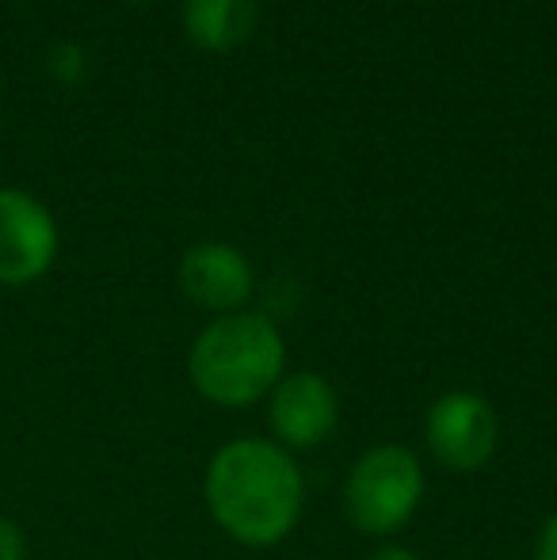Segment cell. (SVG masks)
Wrapping results in <instances>:
<instances>
[{"mask_svg":"<svg viewBox=\"0 0 557 560\" xmlns=\"http://www.w3.org/2000/svg\"><path fill=\"white\" fill-rule=\"evenodd\" d=\"M202 500L230 541L245 549H271L302 523L305 477L294 454L271 439H230L210 454Z\"/></svg>","mask_w":557,"mask_h":560,"instance_id":"6da1fadb","label":"cell"},{"mask_svg":"<svg viewBox=\"0 0 557 560\" xmlns=\"http://www.w3.org/2000/svg\"><path fill=\"white\" fill-rule=\"evenodd\" d=\"M287 374V343L268 313L214 317L187 351V382L214 408H253Z\"/></svg>","mask_w":557,"mask_h":560,"instance_id":"7a4b0ae2","label":"cell"},{"mask_svg":"<svg viewBox=\"0 0 557 560\" xmlns=\"http://www.w3.org/2000/svg\"><path fill=\"white\" fill-rule=\"evenodd\" d=\"M423 465L409 446L379 443L356 457L344 477V515L367 538H394L423 503Z\"/></svg>","mask_w":557,"mask_h":560,"instance_id":"3957f363","label":"cell"},{"mask_svg":"<svg viewBox=\"0 0 557 560\" xmlns=\"http://www.w3.org/2000/svg\"><path fill=\"white\" fill-rule=\"evenodd\" d=\"M423 443L439 469L481 472L500 450V416L474 389H446L423 412Z\"/></svg>","mask_w":557,"mask_h":560,"instance_id":"277c9868","label":"cell"},{"mask_svg":"<svg viewBox=\"0 0 557 560\" xmlns=\"http://www.w3.org/2000/svg\"><path fill=\"white\" fill-rule=\"evenodd\" d=\"M271 443L282 450H317L340 428V393L317 370H287L268 393Z\"/></svg>","mask_w":557,"mask_h":560,"instance_id":"5b68a950","label":"cell"},{"mask_svg":"<svg viewBox=\"0 0 557 560\" xmlns=\"http://www.w3.org/2000/svg\"><path fill=\"white\" fill-rule=\"evenodd\" d=\"M58 259V222L20 187H0V287H27Z\"/></svg>","mask_w":557,"mask_h":560,"instance_id":"8992f818","label":"cell"},{"mask_svg":"<svg viewBox=\"0 0 557 560\" xmlns=\"http://www.w3.org/2000/svg\"><path fill=\"white\" fill-rule=\"evenodd\" d=\"M179 290L192 305L225 317L248 310L256 294V271L241 248L225 241H202L179 259Z\"/></svg>","mask_w":557,"mask_h":560,"instance_id":"52a82bcc","label":"cell"},{"mask_svg":"<svg viewBox=\"0 0 557 560\" xmlns=\"http://www.w3.org/2000/svg\"><path fill=\"white\" fill-rule=\"evenodd\" d=\"M260 27V0H184V31L199 50L225 54Z\"/></svg>","mask_w":557,"mask_h":560,"instance_id":"ba28073f","label":"cell"},{"mask_svg":"<svg viewBox=\"0 0 557 560\" xmlns=\"http://www.w3.org/2000/svg\"><path fill=\"white\" fill-rule=\"evenodd\" d=\"M46 69H50V77H58L61 84H77L84 77V50L73 43L50 46V54H46Z\"/></svg>","mask_w":557,"mask_h":560,"instance_id":"9c48e42d","label":"cell"},{"mask_svg":"<svg viewBox=\"0 0 557 560\" xmlns=\"http://www.w3.org/2000/svg\"><path fill=\"white\" fill-rule=\"evenodd\" d=\"M0 560H27V538L12 518H0Z\"/></svg>","mask_w":557,"mask_h":560,"instance_id":"30bf717a","label":"cell"},{"mask_svg":"<svg viewBox=\"0 0 557 560\" xmlns=\"http://www.w3.org/2000/svg\"><path fill=\"white\" fill-rule=\"evenodd\" d=\"M535 560H557V511L538 526V538H535Z\"/></svg>","mask_w":557,"mask_h":560,"instance_id":"8fae6325","label":"cell"},{"mask_svg":"<svg viewBox=\"0 0 557 560\" xmlns=\"http://www.w3.org/2000/svg\"><path fill=\"white\" fill-rule=\"evenodd\" d=\"M371 560H423V557L409 546H382V549H374Z\"/></svg>","mask_w":557,"mask_h":560,"instance_id":"7c38bea8","label":"cell"},{"mask_svg":"<svg viewBox=\"0 0 557 560\" xmlns=\"http://www.w3.org/2000/svg\"><path fill=\"white\" fill-rule=\"evenodd\" d=\"M135 4H149V0H135Z\"/></svg>","mask_w":557,"mask_h":560,"instance_id":"4fadbf2b","label":"cell"}]
</instances>
